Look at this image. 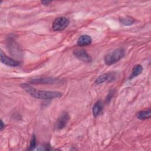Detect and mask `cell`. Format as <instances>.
<instances>
[{"label":"cell","instance_id":"cell-6","mask_svg":"<svg viewBox=\"0 0 151 151\" xmlns=\"http://www.w3.org/2000/svg\"><path fill=\"white\" fill-rule=\"evenodd\" d=\"M62 80L56 78L41 77L34 78L30 81V83L34 84H59L62 83Z\"/></svg>","mask_w":151,"mask_h":151},{"label":"cell","instance_id":"cell-13","mask_svg":"<svg viewBox=\"0 0 151 151\" xmlns=\"http://www.w3.org/2000/svg\"><path fill=\"white\" fill-rule=\"evenodd\" d=\"M119 21L121 24H122L126 26L132 25L135 22V19L134 18L129 17L121 18L119 19Z\"/></svg>","mask_w":151,"mask_h":151},{"label":"cell","instance_id":"cell-14","mask_svg":"<svg viewBox=\"0 0 151 151\" xmlns=\"http://www.w3.org/2000/svg\"><path fill=\"white\" fill-rule=\"evenodd\" d=\"M36 145H37V140H36V137L35 136V134H32L31 140H30V143H29V146L28 148V150H34L35 147H36Z\"/></svg>","mask_w":151,"mask_h":151},{"label":"cell","instance_id":"cell-9","mask_svg":"<svg viewBox=\"0 0 151 151\" xmlns=\"http://www.w3.org/2000/svg\"><path fill=\"white\" fill-rule=\"evenodd\" d=\"M92 38L90 36L88 35H83L78 38L77 44L80 47L87 46L92 43Z\"/></svg>","mask_w":151,"mask_h":151},{"label":"cell","instance_id":"cell-12","mask_svg":"<svg viewBox=\"0 0 151 151\" xmlns=\"http://www.w3.org/2000/svg\"><path fill=\"white\" fill-rule=\"evenodd\" d=\"M142 71H143V67L140 64L135 65L132 69V71L130 75L129 79H132L138 76L142 73Z\"/></svg>","mask_w":151,"mask_h":151},{"label":"cell","instance_id":"cell-4","mask_svg":"<svg viewBox=\"0 0 151 151\" xmlns=\"http://www.w3.org/2000/svg\"><path fill=\"white\" fill-rule=\"evenodd\" d=\"M70 120V116L68 113L63 112L61 115L57 119L55 124V129L57 130H61L64 129L67 124Z\"/></svg>","mask_w":151,"mask_h":151},{"label":"cell","instance_id":"cell-11","mask_svg":"<svg viewBox=\"0 0 151 151\" xmlns=\"http://www.w3.org/2000/svg\"><path fill=\"white\" fill-rule=\"evenodd\" d=\"M150 116H151L150 109L140 111L136 114L137 118L140 120H145L148 119L150 117Z\"/></svg>","mask_w":151,"mask_h":151},{"label":"cell","instance_id":"cell-15","mask_svg":"<svg viewBox=\"0 0 151 151\" xmlns=\"http://www.w3.org/2000/svg\"><path fill=\"white\" fill-rule=\"evenodd\" d=\"M51 2H52L51 1H41V3L43 5H45V6L49 5Z\"/></svg>","mask_w":151,"mask_h":151},{"label":"cell","instance_id":"cell-10","mask_svg":"<svg viewBox=\"0 0 151 151\" xmlns=\"http://www.w3.org/2000/svg\"><path fill=\"white\" fill-rule=\"evenodd\" d=\"M103 109V103L101 100H98L96 101L93 106L92 112L94 117L99 116L102 111Z\"/></svg>","mask_w":151,"mask_h":151},{"label":"cell","instance_id":"cell-16","mask_svg":"<svg viewBox=\"0 0 151 151\" xmlns=\"http://www.w3.org/2000/svg\"><path fill=\"white\" fill-rule=\"evenodd\" d=\"M5 123H4V122H3L2 120H1V127H0L1 130H2L5 127Z\"/></svg>","mask_w":151,"mask_h":151},{"label":"cell","instance_id":"cell-1","mask_svg":"<svg viewBox=\"0 0 151 151\" xmlns=\"http://www.w3.org/2000/svg\"><path fill=\"white\" fill-rule=\"evenodd\" d=\"M20 86L31 96L38 99L50 100L59 98L63 96V93L61 92L55 91L39 90L26 83L21 84Z\"/></svg>","mask_w":151,"mask_h":151},{"label":"cell","instance_id":"cell-2","mask_svg":"<svg viewBox=\"0 0 151 151\" xmlns=\"http://www.w3.org/2000/svg\"><path fill=\"white\" fill-rule=\"evenodd\" d=\"M124 55L125 51L124 48H119L106 54L104 58V61L107 65H111L119 61Z\"/></svg>","mask_w":151,"mask_h":151},{"label":"cell","instance_id":"cell-3","mask_svg":"<svg viewBox=\"0 0 151 151\" xmlns=\"http://www.w3.org/2000/svg\"><path fill=\"white\" fill-rule=\"evenodd\" d=\"M70 20L64 17H60L54 19L52 24V29L55 31H63L69 25Z\"/></svg>","mask_w":151,"mask_h":151},{"label":"cell","instance_id":"cell-5","mask_svg":"<svg viewBox=\"0 0 151 151\" xmlns=\"http://www.w3.org/2000/svg\"><path fill=\"white\" fill-rule=\"evenodd\" d=\"M74 55L80 61L84 63L92 61L91 57L83 49H77L73 51Z\"/></svg>","mask_w":151,"mask_h":151},{"label":"cell","instance_id":"cell-7","mask_svg":"<svg viewBox=\"0 0 151 151\" xmlns=\"http://www.w3.org/2000/svg\"><path fill=\"white\" fill-rule=\"evenodd\" d=\"M1 61L3 64L10 67H17L19 65V63L18 61L7 56L2 50H1Z\"/></svg>","mask_w":151,"mask_h":151},{"label":"cell","instance_id":"cell-8","mask_svg":"<svg viewBox=\"0 0 151 151\" xmlns=\"http://www.w3.org/2000/svg\"><path fill=\"white\" fill-rule=\"evenodd\" d=\"M115 79V76L112 73H104L99 76L95 80L94 83L100 84L104 82H111Z\"/></svg>","mask_w":151,"mask_h":151}]
</instances>
